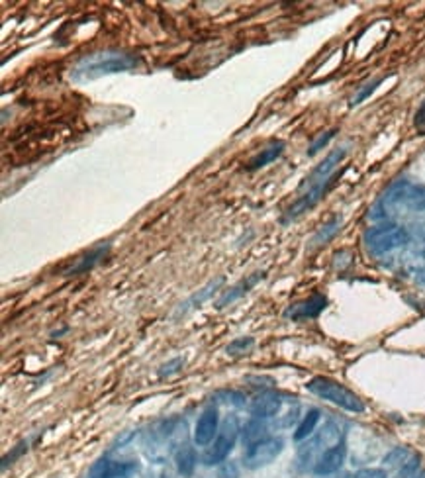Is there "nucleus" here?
Instances as JSON below:
<instances>
[{
    "label": "nucleus",
    "instance_id": "nucleus-1",
    "mask_svg": "<svg viewBox=\"0 0 425 478\" xmlns=\"http://www.w3.org/2000/svg\"><path fill=\"white\" fill-rule=\"evenodd\" d=\"M139 65V59L131 53H122V51H99V53H90L82 57L81 61L74 65L73 77L74 81H94L102 75L123 73Z\"/></svg>",
    "mask_w": 425,
    "mask_h": 478
},
{
    "label": "nucleus",
    "instance_id": "nucleus-2",
    "mask_svg": "<svg viewBox=\"0 0 425 478\" xmlns=\"http://www.w3.org/2000/svg\"><path fill=\"white\" fill-rule=\"evenodd\" d=\"M306 389L310 390L311 394L324 398V400L339 406V408H343L347 412L355 413L365 412V402L360 400V396H357L353 390H349L347 386H343V384H339V382L333 381V379H327V376H314V379L306 384Z\"/></svg>",
    "mask_w": 425,
    "mask_h": 478
},
{
    "label": "nucleus",
    "instance_id": "nucleus-3",
    "mask_svg": "<svg viewBox=\"0 0 425 478\" xmlns=\"http://www.w3.org/2000/svg\"><path fill=\"white\" fill-rule=\"evenodd\" d=\"M409 241V234L402 226H376L365 234V244L368 251L375 255H385L394 249H400Z\"/></svg>",
    "mask_w": 425,
    "mask_h": 478
},
{
    "label": "nucleus",
    "instance_id": "nucleus-4",
    "mask_svg": "<svg viewBox=\"0 0 425 478\" xmlns=\"http://www.w3.org/2000/svg\"><path fill=\"white\" fill-rule=\"evenodd\" d=\"M241 430H239L238 418H228L223 425L220 428L218 438L214 439V443L208 447V451L202 457V462L206 467H214V465H220L228 459V455L233 451V447L238 443V438Z\"/></svg>",
    "mask_w": 425,
    "mask_h": 478
},
{
    "label": "nucleus",
    "instance_id": "nucleus-5",
    "mask_svg": "<svg viewBox=\"0 0 425 478\" xmlns=\"http://www.w3.org/2000/svg\"><path fill=\"white\" fill-rule=\"evenodd\" d=\"M282 449H285V441L280 438H263L247 447V451L243 453V465L251 470L267 467L282 453Z\"/></svg>",
    "mask_w": 425,
    "mask_h": 478
},
{
    "label": "nucleus",
    "instance_id": "nucleus-6",
    "mask_svg": "<svg viewBox=\"0 0 425 478\" xmlns=\"http://www.w3.org/2000/svg\"><path fill=\"white\" fill-rule=\"evenodd\" d=\"M388 202L402 204L409 210L425 212V187L421 185H412V183H398L392 190L388 192Z\"/></svg>",
    "mask_w": 425,
    "mask_h": 478
},
{
    "label": "nucleus",
    "instance_id": "nucleus-7",
    "mask_svg": "<svg viewBox=\"0 0 425 478\" xmlns=\"http://www.w3.org/2000/svg\"><path fill=\"white\" fill-rule=\"evenodd\" d=\"M139 472V465L136 461H112L100 459L90 469L89 478H133Z\"/></svg>",
    "mask_w": 425,
    "mask_h": 478
},
{
    "label": "nucleus",
    "instance_id": "nucleus-8",
    "mask_svg": "<svg viewBox=\"0 0 425 478\" xmlns=\"http://www.w3.org/2000/svg\"><path fill=\"white\" fill-rule=\"evenodd\" d=\"M220 433V415L216 406H208L204 412L198 418L197 428H194V443L198 447L212 445L214 439Z\"/></svg>",
    "mask_w": 425,
    "mask_h": 478
},
{
    "label": "nucleus",
    "instance_id": "nucleus-9",
    "mask_svg": "<svg viewBox=\"0 0 425 478\" xmlns=\"http://www.w3.org/2000/svg\"><path fill=\"white\" fill-rule=\"evenodd\" d=\"M345 457H347V447L345 443H337V445L329 447L324 453L319 455L318 461L314 465V472L318 477H327V474H333L337 470L343 467Z\"/></svg>",
    "mask_w": 425,
    "mask_h": 478
},
{
    "label": "nucleus",
    "instance_id": "nucleus-10",
    "mask_svg": "<svg viewBox=\"0 0 425 478\" xmlns=\"http://www.w3.org/2000/svg\"><path fill=\"white\" fill-rule=\"evenodd\" d=\"M327 306V298L324 294H314L310 298H306L302 302H296L290 304L285 312V316L290 320H311V317H318Z\"/></svg>",
    "mask_w": 425,
    "mask_h": 478
},
{
    "label": "nucleus",
    "instance_id": "nucleus-11",
    "mask_svg": "<svg viewBox=\"0 0 425 478\" xmlns=\"http://www.w3.org/2000/svg\"><path fill=\"white\" fill-rule=\"evenodd\" d=\"M263 278H265V273H253V275L241 278L238 284H233L231 288H228V290L221 294L220 298H218V302H216V308L221 310L226 308V306H231L236 300L243 298L247 292L251 290L255 284L259 283V281H263Z\"/></svg>",
    "mask_w": 425,
    "mask_h": 478
},
{
    "label": "nucleus",
    "instance_id": "nucleus-12",
    "mask_svg": "<svg viewBox=\"0 0 425 478\" xmlns=\"http://www.w3.org/2000/svg\"><path fill=\"white\" fill-rule=\"evenodd\" d=\"M282 400L275 392H263L251 402V413L257 420H267V418H275L280 412Z\"/></svg>",
    "mask_w": 425,
    "mask_h": 478
},
{
    "label": "nucleus",
    "instance_id": "nucleus-13",
    "mask_svg": "<svg viewBox=\"0 0 425 478\" xmlns=\"http://www.w3.org/2000/svg\"><path fill=\"white\" fill-rule=\"evenodd\" d=\"M108 251H110V241L96 245L94 249H90L89 253H84L82 257H79V259H77V263H74V267L69 268L65 275L67 276L81 275V273H87V271H90V268H94L96 265H99L100 261L106 257Z\"/></svg>",
    "mask_w": 425,
    "mask_h": 478
},
{
    "label": "nucleus",
    "instance_id": "nucleus-14",
    "mask_svg": "<svg viewBox=\"0 0 425 478\" xmlns=\"http://www.w3.org/2000/svg\"><path fill=\"white\" fill-rule=\"evenodd\" d=\"M223 281H226L223 276H216L214 281H210V283L206 284L204 288H200L198 292H194V294H192L187 302H182V304H180L179 310H177V316H184V314H188L190 310L200 308V306H202L208 298H212V294L220 288L221 284H223Z\"/></svg>",
    "mask_w": 425,
    "mask_h": 478
},
{
    "label": "nucleus",
    "instance_id": "nucleus-15",
    "mask_svg": "<svg viewBox=\"0 0 425 478\" xmlns=\"http://www.w3.org/2000/svg\"><path fill=\"white\" fill-rule=\"evenodd\" d=\"M282 151H285V141H272L269 147L261 149L259 153L255 155V157H251V159L247 161L245 169L247 170L263 169V167H267L269 163H272L275 159H278V157L282 155Z\"/></svg>",
    "mask_w": 425,
    "mask_h": 478
},
{
    "label": "nucleus",
    "instance_id": "nucleus-16",
    "mask_svg": "<svg viewBox=\"0 0 425 478\" xmlns=\"http://www.w3.org/2000/svg\"><path fill=\"white\" fill-rule=\"evenodd\" d=\"M175 462H177V470L182 477H190L194 469H197V451L194 447L180 445L175 453Z\"/></svg>",
    "mask_w": 425,
    "mask_h": 478
},
{
    "label": "nucleus",
    "instance_id": "nucleus-17",
    "mask_svg": "<svg viewBox=\"0 0 425 478\" xmlns=\"http://www.w3.org/2000/svg\"><path fill=\"white\" fill-rule=\"evenodd\" d=\"M319 422V410L318 408H311L310 412L306 413L302 418V422L300 425L296 428L294 431V441H304V439H308L316 430V425Z\"/></svg>",
    "mask_w": 425,
    "mask_h": 478
},
{
    "label": "nucleus",
    "instance_id": "nucleus-18",
    "mask_svg": "<svg viewBox=\"0 0 425 478\" xmlns=\"http://www.w3.org/2000/svg\"><path fill=\"white\" fill-rule=\"evenodd\" d=\"M253 345H255L253 337H238V340H233L231 343H229L228 347H226V353H228L229 357L247 355Z\"/></svg>",
    "mask_w": 425,
    "mask_h": 478
},
{
    "label": "nucleus",
    "instance_id": "nucleus-19",
    "mask_svg": "<svg viewBox=\"0 0 425 478\" xmlns=\"http://www.w3.org/2000/svg\"><path fill=\"white\" fill-rule=\"evenodd\" d=\"M263 431H265V425L261 423V420H251V422L247 423L245 430H243V441H247L249 445L255 443V441H259L263 439Z\"/></svg>",
    "mask_w": 425,
    "mask_h": 478
},
{
    "label": "nucleus",
    "instance_id": "nucleus-20",
    "mask_svg": "<svg viewBox=\"0 0 425 478\" xmlns=\"http://www.w3.org/2000/svg\"><path fill=\"white\" fill-rule=\"evenodd\" d=\"M339 226H341V219L339 218H333L329 224H326V226L319 229V234L316 235V239H314V244L316 245H321L326 244V241H329L333 235L339 232Z\"/></svg>",
    "mask_w": 425,
    "mask_h": 478
},
{
    "label": "nucleus",
    "instance_id": "nucleus-21",
    "mask_svg": "<svg viewBox=\"0 0 425 478\" xmlns=\"http://www.w3.org/2000/svg\"><path fill=\"white\" fill-rule=\"evenodd\" d=\"M380 82H382V79H376V81H372V82H367V85H365V87H363V89H360L359 92L351 98V106H357V104H360L363 100H367V98L375 92L376 87H378Z\"/></svg>",
    "mask_w": 425,
    "mask_h": 478
},
{
    "label": "nucleus",
    "instance_id": "nucleus-22",
    "mask_svg": "<svg viewBox=\"0 0 425 478\" xmlns=\"http://www.w3.org/2000/svg\"><path fill=\"white\" fill-rule=\"evenodd\" d=\"M182 365H184V359H182V357H175V359H171L169 363H165V365L159 369V376L165 379V376H171V374L179 373L180 369H182Z\"/></svg>",
    "mask_w": 425,
    "mask_h": 478
},
{
    "label": "nucleus",
    "instance_id": "nucleus-23",
    "mask_svg": "<svg viewBox=\"0 0 425 478\" xmlns=\"http://www.w3.org/2000/svg\"><path fill=\"white\" fill-rule=\"evenodd\" d=\"M336 134H337V130L324 131V134H321V136H319V138L316 139L314 143H311L310 149H308V155H316L319 149H324V147H326L327 143H329V141L333 139V136H336Z\"/></svg>",
    "mask_w": 425,
    "mask_h": 478
},
{
    "label": "nucleus",
    "instance_id": "nucleus-24",
    "mask_svg": "<svg viewBox=\"0 0 425 478\" xmlns=\"http://www.w3.org/2000/svg\"><path fill=\"white\" fill-rule=\"evenodd\" d=\"M218 478H239V467L236 462H223L218 472Z\"/></svg>",
    "mask_w": 425,
    "mask_h": 478
},
{
    "label": "nucleus",
    "instance_id": "nucleus-25",
    "mask_svg": "<svg viewBox=\"0 0 425 478\" xmlns=\"http://www.w3.org/2000/svg\"><path fill=\"white\" fill-rule=\"evenodd\" d=\"M353 478H388L385 469H363Z\"/></svg>",
    "mask_w": 425,
    "mask_h": 478
},
{
    "label": "nucleus",
    "instance_id": "nucleus-26",
    "mask_svg": "<svg viewBox=\"0 0 425 478\" xmlns=\"http://www.w3.org/2000/svg\"><path fill=\"white\" fill-rule=\"evenodd\" d=\"M414 124H416V128L419 131H425V102L419 108H417L416 112V120H414Z\"/></svg>",
    "mask_w": 425,
    "mask_h": 478
},
{
    "label": "nucleus",
    "instance_id": "nucleus-27",
    "mask_svg": "<svg viewBox=\"0 0 425 478\" xmlns=\"http://www.w3.org/2000/svg\"><path fill=\"white\" fill-rule=\"evenodd\" d=\"M416 281L419 284H425V265H424V267H419V271H417Z\"/></svg>",
    "mask_w": 425,
    "mask_h": 478
}]
</instances>
